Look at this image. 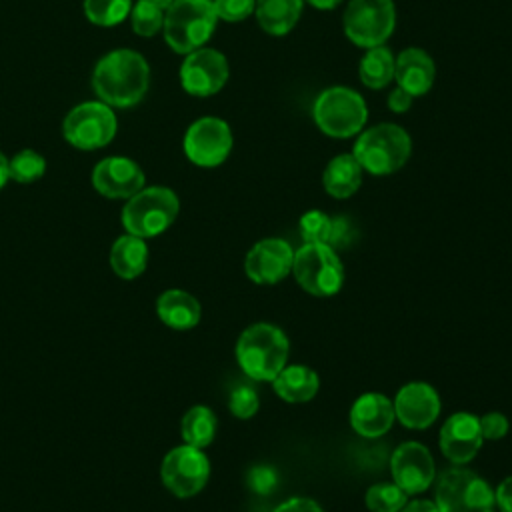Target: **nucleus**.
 Here are the masks:
<instances>
[{
    "instance_id": "1",
    "label": "nucleus",
    "mask_w": 512,
    "mask_h": 512,
    "mask_svg": "<svg viewBox=\"0 0 512 512\" xmlns=\"http://www.w3.org/2000/svg\"><path fill=\"white\" fill-rule=\"evenodd\" d=\"M150 82V68L136 50L120 48L102 56L92 74V88L102 102L116 108L138 104Z\"/></svg>"
},
{
    "instance_id": "2",
    "label": "nucleus",
    "mask_w": 512,
    "mask_h": 512,
    "mask_svg": "<svg viewBox=\"0 0 512 512\" xmlns=\"http://www.w3.org/2000/svg\"><path fill=\"white\" fill-rule=\"evenodd\" d=\"M290 352L288 338L282 328L258 322L248 326L236 342V360L242 372L252 380L272 382L286 366Z\"/></svg>"
},
{
    "instance_id": "3",
    "label": "nucleus",
    "mask_w": 512,
    "mask_h": 512,
    "mask_svg": "<svg viewBox=\"0 0 512 512\" xmlns=\"http://www.w3.org/2000/svg\"><path fill=\"white\" fill-rule=\"evenodd\" d=\"M362 170L372 176L398 172L412 154L410 134L392 122H382L362 130L352 148Z\"/></svg>"
},
{
    "instance_id": "4",
    "label": "nucleus",
    "mask_w": 512,
    "mask_h": 512,
    "mask_svg": "<svg viewBox=\"0 0 512 512\" xmlns=\"http://www.w3.org/2000/svg\"><path fill=\"white\" fill-rule=\"evenodd\" d=\"M216 22L212 0H172L162 26L166 44L178 54H190L210 40Z\"/></svg>"
},
{
    "instance_id": "5",
    "label": "nucleus",
    "mask_w": 512,
    "mask_h": 512,
    "mask_svg": "<svg viewBox=\"0 0 512 512\" xmlns=\"http://www.w3.org/2000/svg\"><path fill=\"white\" fill-rule=\"evenodd\" d=\"M312 118L322 134L330 138H350L362 132L368 120V106L356 90L332 86L316 96Z\"/></svg>"
},
{
    "instance_id": "6",
    "label": "nucleus",
    "mask_w": 512,
    "mask_h": 512,
    "mask_svg": "<svg viewBox=\"0 0 512 512\" xmlns=\"http://www.w3.org/2000/svg\"><path fill=\"white\" fill-rule=\"evenodd\" d=\"M180 210L176 192L166 186L138 190L122 208V226L128 234L152 238L170 228Z\"/></svg>"
},
{
    "instance_id": "7",
    "label": "nucleus",
    "mask_w": 512,
    "mask_h": 512,
    "mask_svg": "<svg viewBox=\"0 0 512 512\" xmlns=\"http://www.w3.org/2000/svg\"><path fill=\"white\" fill-rule=\"evenodd\" d=\"M292 274L312 296H334L344 284V266L330 244H302L294 252Z\"/></svg>"
},
{
    "instance_id": "8",
    "label": "nucleus",
    "mask_w": 512,
    "mask_h": 512,
    "mask_svg": "<svg viewBox=\"0 0 512 512\" xmlns=\"http://www.w3.org/2000/svg\"><path fill=\"white\" fill-rule=\"evenodd\" d=\"M434 502L440 512H494V492L468 468H448L436 480Z\"/></svg>"
},
{
    "instance_id": "9",
    "label": "nucleus",
    "mask_w": 512,
    "mask_h": 512,
    "mask_svg": "<svg viewBox=\"0 0 512 512\" xmlns=\"http://www.w3.org/2000/svg\"><path fill=\"white\" fill-rule=\"evenodd\" d=\"M342 24L346 38L360 48L386 44L396 28L394 0H350Z\"/></svg>"
},
{
    "instance_id": "10",
    "label": "nucleus",
    "mask_w": 512,
    "mask_h": 512,
    "mask_svg": "<svg viewBox=\"0 0 512 512\" xmlns=\"http://www.w3.org/2000/svg\"><path fill=\"white\" fill-rule=\"evenodd\" d=\"M118 122L112 106L106 102H82L64 118L62 132L68 144L80 150H96L106 146L116 134Z\"/></svg>"
},
{
    "instance_id": "11",
    "label": "nucleus",
    "mask_w": 512,
    "mask_h": 512,
    "mask_svg": "<svg viewBox=\"0 0 512 512\" xmlns=\"http://www.w3.org/2000/svg\"><path fill=\"white\" fill-rule=\"evenodd\" d=\"M210 476V462L202 448L182 444L172 448L162 464L160 478L164 486L178 498H190L198 494Z\"/></svg>"
},
{
    "instance_id": "12",
    "label": "nucleus",
    "mask_w": 512,
    "mask_h": 512,
    "mask_svg": "<svg viewBox=\"0 0 512 512\" xmlns=\"http://www.w3.org/2000/svg\"><path fill=\"white\" fill-rule=\"evenodd\" d=\"M234 138L226 120L216 116H204L192 122L184 134V154L186 158L202 168H214L222 164L230 150Z\"/></svg>"
},
{
    "instance_id": "13",
    "label": "nucleus",
    "mask_w": 512,
    "mask_h": 512,
    "mask_svg": "<svg viewBox=\"0 0 512 512\" xmlns=\"http://www.w3.org/2000/svg\"><path fill=\"white\" fill-rule=\"evenodd\" d=\"M230 76L228 60L214 48H198L186 54L180 66V84L192 96H212L220 92Z\"/></svg>"
},
{
    "instance_id": "14",
    "label": "nucleus",
    "mask_w": 512,
    "mask_h": 512,
    "mask_svg": "<svg viewBox=\"0 0 512 512\" xmlns=\"http://www.w3.org/2000/svg\"><path fill=\"white\" fill-rule=\"evenodd\" d=\"M390 472L396 486L406 494H420L436 478V466L430 450L420 442L400 444L390 458Z\"/></svg>"
},
{
    "instance_id": "15",
    "label": "nucleus",
    "mask_w": 512,
    "mask_h": 512,
    "mask_svg": "<svg viewBox=\"0 0 512 512\" xmlns=\"http://www.w3.org/2000/svg\"><path fill=\"white\" fill-rule=\"evenodd\" d=\"M294 250L282 238H264L256 242L246 258L244 272L254 284H278L292 272Z\"/></svg>"
},
{
    "instance_id": "16",
    "label": "nucleus",
    "mask_w": 512,
    "mask_h": 512,
    "mask_svg": "<svg viewBox=\"0 0 512 512\" xmlns=\"http://www.w3.org/2000/svg\"><path fill=\"white\" fill-rule=\"evenodd\" d=\"M142 168L124 156H108L92 170V186L106 198H130L144 188Z\"/></svg>"
},
{
    "instance_id": "17",
    "label": "nucleus",
    "mask_w": 512,
    "mask_h": 512,
    "mask_svg": "<svg viewBox=\"0 0 512 512\" xmlns=\"http://www.w3.org/2000/svg\"><path fill=\"white\" fill-rule=\"evenodd\" d=\"M394 414L402 426L424 430L436 422L440 414V396L426 382L404 384L394 398Z\"/></svg>"
},
{
    "instance_id": "18",
    "label": "nucleus",
    "mask_w": 512,
    "mask_h": 512,
    "mask_svg": "<svg viewBox=\"0 0 512 512\" xmlns=\"http://www.w3.org/2000/svg\"><path fill=\"white\" fill-rule=\"evenodd\" d=\"M482 432L478 416L470 412H456L440 428V452L454 464L470 462L482 448Z\"/></svg>"
},
{
    "instance_id": "19",
    "label": "nucleus",
    "mask_w": 512,
    "mask_h": 512,
    "mask_svg": "<svg viewBox=\"0 0 512 512\" xmlns=\"http://www.w3.org/2000/svg\"><path fill=\"white\" fill-rule=\"evenodd\" d=\"M396 420L394 404L380 392H366L358 396L350 408V424L356 434L364 438L384 436Z\"/></svg>"
},
{
    "instance_id": "20",
    "label": "nucleus",
    "mask_w": 512,
    "mask_h": 512,
    "mask_svg": "<svg viewBox=\"0 0 512 512\" xmlns=\"http://www.w3.org/2000/svg\"><path fill=\"white\" fill-rule=\"evenodd\" d=\"M434 78H436L434 60L422 48L410 46L396 56L394 82L396 86L406 90L412 98L428 94L434 84Z\"/></svg>"
},
{
    "instance_id": "21",
    "label": "nucleus",
    "mask_w": 512,
    "mask_h": 512,
    "mask_svg": "<svg viewBox=\"0 0 512 512\" xmlns=\"http://www.w3.org/2000/svg\"><path fill=\"white\" fill-rule=\"evenodd\" d=\"M156 314L168 328L190 330L200 322L202 306L190 292L172 288L158 296Z\"/></svg>"
},
{
    "instance_id": "22",
    "label": "nucleus",
    "mask_w": 512,
    "mask_h": 512,
    "mask_svg": "<svg viewBox=\"0 0 512 512\" xmlns=\"http://www.w3.org/2000/svg\"><path fill=\"white\" fill-rule=\"evenodd\" d=\"M362 174L364 170L352 152L338 154L326 164L322 172V186L332 198H350L360 188Z\"/></svg>"
},
{
    "instance_id": "23",
    "label": "nucleus",
    "mask_w": 512,
    "mask_h": 512,
    "mask_svg": "<svg viewBox=\"0 0 512 512\" xmlns=\"http://www.w3.org/2000/svg\"><path fill=\"white\" fill-rule=\"evenodd\" d=\"M272 388L282 400L300 404L312 400L318 394L320 380L316 370L304 364H290L278 372V376L272 380Z\"/></svg>"
},
{
    "instance_id": "24",
    "label": "nucleus",
    "mask_w": 512,
    "mask_h": 512,
    "mask_svg": "<svg viewBox=\"0 0 512 512\" xmlns=\"http://www.w3.org/2000/svg\"><path fill=\"white\" fill-rule=\"evenodd\" d=\"M302 0H256L258 26L270 36H286L302 14Z\"/></svg>"
},
{
    "instance_id": "25",
    "label": "nucleus",
    "mask_w": 512,
    "mask_h": 512,
    "mask_svg": "<svg viewBox=\"0 0 512 512\" xmlns=\"http://www.w3.org/2000/svg\"><path fill=\"white\" fill-rule=\"evenodd\" d=\"M148 246L144 238L134 234L120 236L110 248V268L124 280H132L146 270Z\"/></svg>"
},
{
    "instance_id": "26",
    "label": "nucleus",
    "mask_w": 512,
    "mask_h": 512,
    "mask_svg": "<svg viewBox=\"0 0 512 512\" xmlns=\"http://www.w3.org/2000/svg\"><path fill=\"white\" fill-rule=\"evenodd\" d=\"M394 68H396V56L386 44H380L374 48H366L358 64V74L364 86L372 90H380L394 80Z\"/></svg>"
},
{
    "instance_id": "27",
    "label": "nucleus",
    "mask_w": 512,
    "mask_h": 512,
    "mask_svg": "<svg viewBox=\"0 0 512 512\" xmlns=\"http://www.w3.org/2000/svg\"><path fill=\"white\" fill-rule=\"evenodd\" d=\"M216 426V414L208 406L196 404L188 408V412L182 416L180 434L184 444H190L194 448H206L216 436Z\"/></svg>"
},
{
    "instance_id": "28",
    "label": "nucleus",
    "mask_w": 512,
    "mask_h": 512,
    "mask_svg": "<svg viewBox=\"0 0 512 512\" xmlns=\"http://www.w3.org/2000/svg\"><path fill=\"white\" fill-rule=\"evenodd\" d=\"M172 0H138L130 10L132 28L138 36H154L162 26Z\"/></svg>"
},
{
    "instance_id": "29",
    "label": "nucleus",
    "mask_w": 512,
    "mask_h": 512,
    "mask_svg": "<svg viewBox=\"0 0 512 512\" xmlns=\"http://www.w3.org/2000/svg\"><path fill=\"white\" fill-rule=\"evenodd\" d=\"M130 10V0H84V14L96 26H116Z\"/></svg>"
},
{
    "instance_id": "30",
    "label": "nucleus",
    "mask_w": 512,
    "mask_h": 512,
    "mask_svg": "<svg viewBox=\"0 0 512 512\" xmlns=\"http://www.w3.org/2000/svg\"><path fill=\"white\" fill-rule=\"evenodd\" d=\"M406 492L394 482H380L366 490V506L370 512H400L408 502Z\"/></svg>"
},
{
    "instance_id": "31",
    "label": "nucleus",
    "mask_w": 512,
    "mask_h": 512,
    "mask_svg": "<svg viewBox=\"0 0 512 512\" xmlns=\"http://www.w3.org/2000/svg\"><path fill=\"white\" fill-rule=\"evenodd\" d=\"M44 170H46L44 156H40L36 150H30V148L20 150L18 154H14L8 160L10 178L20 184H30V182L42 178Z\"/></svg>"
},
{
    "instance_id": "32",
    "label": "nucleus",
    "mask_w": 512,
    "mask_h": 512,
    "mask_svg": "<svg viewBox=\"0 0 512 512\" xmlns=\"http://www.w3.org/2000/svg\"><path fill=\"white\" fill-rule=\"evenodd\" d=\"M298 228L304 244H328L332 234V218L322 210H308L302 214Z\"/></svg>"
},
{
    "instance_id": "33",
    "label": "nucleus",
    "mask_w": 512,
    "mask_h": 512,
    "mask_svg": "<svg viewBox=\"0 0 512 512\" xmlns=\"http://www.w3.org/2000/svg\"><path fill=\"white\" fill-rule=\"evenodd\" d=\"M228 408L240 420L252 418L258 412V408H260L258 392L252 386H248V384H240V386L232 388L230 398H228Z\"/></svg>"
},
{
    "instance_id": "34",
    "label": "nucleus",
    "mask_w": 512,
    "mask_h": 512,
    "mask_svg": "<svg viewBox=\"0 0 512 512\" xmlns=\"http://www.w3.org/2000/svg\"><path fill=\"white\" fill-rule=\"evenodd\" d=\"M218 20L242 22L254 14L256 0H212Z\"/></svg>"
},
{
    "instance_id": "35",
    "label": "nucleus",
    "mask_w": 512,
    "mask_h": 512,
    "mask_svg": "<svg viewBox=\"0 0 512 512\" xmlns=\"http://www.w3.org/2000/svg\"><path fill=\"white\" fill-rule=\"evenodd\" d=\"M480 432L484 440H500L508 434V418L500 412H488L478 418Z\"/></svg>"
},
{
    "instance_id": "36",
    "label": "nucleus",
    "mask_w": 512,
    "mask_h": 512,
    "mask_svg": "<svg viewBox=\"0 0 512 512\" xmlns=\"http://www.w3.org/2000/svg\"><path fill=\"white\" fill-rule=\"evenodd\" d=\"M248 484L258 494H270L278 484V474L270 466H256L248 472Z\"/></svg>"
},
{
    "instance_id": "37",
    "label": "nucleus",
    "mask_w": 512,
    "mask_h": 512,
    "mask_svg": "<svg viewBox=\"0 0 512 512\" xmlns=\"http://www.w3.org/2000/svg\"><path fill=\"white\" fill-rule=\"evenodd\" d=\"M274 512H324V510L314 500L304 498V496H296V498L284 500L280 506L274 508Z\"/></svg>"
},
{
    "instance_id": "38",
    "label": "nucleus",
    "mask_w": 512,
    "mask_h": 512,
    "mask_svg": "<svg viewBox=\"0 0 512 512\" xmlns=\"http://www.w3.org/2000/svg\"><path fill=\"white\" fill-rule=\"evenodd\" d=\"M412 100H414V98H412L406 90H402L400 86H396V88H392V90L388 92V96H386V106H388L392 112H396V114H404V112L410 110Z\"/></svg>"
},
{
    "instance_id": "39",
    "label": "nucleus",
    "mask_w": 512,
    "mask_h": 512,
    "mask_svg": "<svg viewBox=\"0 0 512 512\" xmlns=\"http://www.w3.org/2000/svg\"><path fill=\"white\" fill-rule=\"evenodd\" d=\"M494 500H496V506L500 508V512H512V476L504 478L496 492H494Z\"/></svg>"
},
{
    "instance_id": "40",
    "label": "nucleus",
    "mask_w": 512,
    "mask_h": 512,
    "mask_svg": "<svg viewBox=\"0 0 512 512\" xmlns=\"http://www.w3.org/2000/svg\"><path fill=\"white\" fill-rule=\"evenodd\" d=\"M348 236H350V224L346 218H332V234H330V246H338V244H348Z\"/></svg>"
},
{
    "instance_id": "41",
    "label": "nucleus",
    "mask_w": 512,
    "mask_h": 512,
    "mask_svg": "<svg viewBox=\"0 0 512 512\" xmlns=\"http://www.w3.org/2000/svg\"><path fill=\"white\" fill-rule=\"evenodd\" d=\"M400 512H440V510L432 500H412V502H406Z\"/></svg>"
},
{
    "instance_id": "42",
    "label": "nucleus",
    "mask_w": 512,
    "mask_h": 512,
    "mask_svg": "<svg viewBox=\"0 0 512 512\" xmlns=\"http://www.w3.org/2000/svg\"><path fill=\"white\" fill-rule=\"evenodd\" d=\"M304 4H310L316 10H334L342 4V0H302Z\"/></svg>"
},
{
    "instance_id": "43",
    "label": "nucleus",
    "mask_w": 512,
    "mask_h": 512,
    "mask_svg": "<svg viewBox=\"0 0 512 512\" xmlns=\"http://www.w3.org/2000/svg\"><path fill=\"white\" fill-rule=\"evenodd\" d=\"M10 180V172H8V158L0 152V188H4V184Z\"/></svg>"
}]
</instances>
